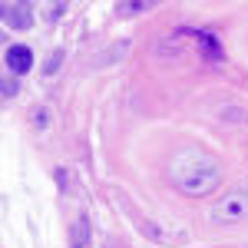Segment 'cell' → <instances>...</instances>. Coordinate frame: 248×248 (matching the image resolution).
<instances>
[{"label":"cell","mask_w":248,"mask_h":248,"mask_svg":"<svg viewBox=\"0 0 248 248\" xmlns=\"http://www.w3.org/2000/svg\"><path fill=\"white\" fill-rule=\"evenodd\" d=\"M218 179H222L218 162L202 153L189 155V166H182V162L175 166V186L186 195H205V192H212L218 186Z\"/></svg>","instance_id":"1"},{"label":"cell","mask_w":248,"mask_h":248,"mask_svg":"<svg viewBox=\"0 0 248 248\" xmlns=\"http://www.w3.org/2000/svg\"><path fill=\"white\" fill-rule=\"evenodd\" d=\"M248 215V192L245 189H232L229 195H222L218 205H212V222L222 225H235Z\"/></svg>","instance_id":"2"},{"label":"cell","mask_w":248,"mask_h":248,"mask_svg":"<svg viewBox=\"0 0 248 248\" xmlns=\"http://www.w3.org/2000/svg\"><path fill=\"white\" fill-rule=\"evenodd\" d=\"M0 10H3V23H7L10 30H27V27H33V7H30V3H3Z\"/></svg>","instance_id":"3"},{"label":"cell","mask_w":248,"mask_h":248,"mask_svg":"<svg viewBox=\"0 0 248 248\" xmlns=\"http://www.w3.org/2000/svg\"><path fill=\"white\" fill-rule=\"evenodd\" d=\"M7 66L14 70V73H27L30 66H33V50L30 46H23V43H17V46H10L7 50Z\"/></svg>","instance_id":"4"},{"label":"cell","mask_w":248,"mask_h":248,"mask_svg":"<svg viewBox=\"0 0 248 248\" xmlns=\"http://www.w3.org/2000/svg\"><path fill=\"white\" fill-rule=\"evenodd\" d=\"M86 245H90V218L79 215L70 229V248H86Z\"/></svg>","instance_id":"5"},{"label":"cell","mask_w":248,"mask_h":248,"mask_svg":"<svg viewBox=\"0 0 248 248\" xmlns=\"http://www.w3.org/2000/svg\"><path fill=\"white\" fill-rule=\"evenodd\" d=\"M195 40H199L202 53H205L209 60H222V43L215 40V33H209V30H202V33H195Z\"/></svg>","instance_id":"6"},{"label":"cell","mask_w":248,"mask_h":248,"mask_svg":"<svg viewBox=\"0 0 248 248\" xmlns=\"http://www.w3.org/2000/svg\"><path fill=\"white\" fill-rule=\"evenodd\" d=\"M153 7H155L153 0H142V3H139V0H119V3H116L119 14H139V10H153Z\"/></svg>","instance_id":"7"},{"label":"cell","mask_w":248,"mask_h":248,"mask_svg":"<svg viewBox=\"0 0 248 248\" xmlns=\"http://www.w3.org/2000/svg\"><path fill=\"white\" fill-rule=\"evenodd\" d=\"M126 50H129V43H119V46H109L106 53H99V57H96V66H106V60H119V57H126Z\"/></svg>","instance_id":"8"},{"label":"cell","mask_w":248,"mask_h":248,"mask_svg":"<svg viewBox=\"0 0 248 248\" xmlns=\"http://www.w3.org/2000/svg\"><path fill=\"white\" fill-rule=\"evenodd\" d=\"M60 60H63V50H53V53L46 57V63H43V73H46V77L60 70Z\"/></svg>","instance_id":"9"},{"label":"cell","mask_w":248,"mask_h":248,"mask_svg":"<svg viewBox=\"0 0 248 248\" xmlns=\"http://www.w3.org/2000/svg\"><path fill=\"white\" fill-rule=\"evenodd\" d=\"M139 232H146V235H153V238H162V242H169V238H172L169 232H159V229L153 225V222H146V218L139 222Z\"/></svg>","instance_id":"10"},{"label":"cell","mask_w":248,"mask_h":248,"mask_svg":"<svg viewBox=\"0 0 248 248\" xmlns=\"http://www.w3.org/2000/svg\"><path fill=\"white\" fill-rule=\"evenodd\" d=\"M17 90H20L17 79H10V77L3 79V96H7V99H10V96H17Z\"/></svg>","instance_id":"11"},{"label":"cell","mask_w":248,"mask_h":248,"mask_svg":"<svg viewBox=\"0 0 248 248\" xmlns=\"http://www.w3.org/2000/svg\"><path fill=\"white\" fill-rule=\"evenodd\" d=\"M63 10H66V3H53V7H50V17L57 20V17H60V14H63Z\"/></svg>","instance_id":"12"},{"label":"cell","mask_w":248,"mask_h":248,"mask_svg":"<svg viewBox=\"0 0 248 248\" xmlns=\"http://www.w3.org/2000/svg\"><path fill=\"white\" fill-rule=\"evenodd\" d=\"M33 123H37V126H46V109H40V113H33Z\"/></svg>","instance_id":"13"}]
</instances>
